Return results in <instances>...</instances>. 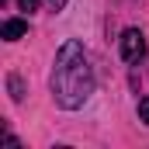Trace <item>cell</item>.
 Instances as JSON below:
<instances>
[{"mask_svg": "<svg viewBox=\"0 0 149 149\" xmlns=\"http://www.w3.org/2000/svg\"><path fill=\"white\" fill-rule=\"evenodd\" d=\"M118 45H121V59H125V63H139V59L146 56V35H142L139 28H125Z\"/></svg>", "mask_w": 149, "mask_h": 149, "instance_id": "obj_2", "label": "cell"}, {"mask_svg": "<svg viewBox=\"0 0 149 149\" xmlns=\"http://www.w3.org/2000/svg\"><path fill=\"white\" fill-rule=\"evenodd\" d=\"M94 87H97V80H94V66H90L87 49L76 38L63 42L56 52V63H52V76H49L52 101L63 111H80L90 101Z\"/></svg>", "mask_w": 149, "mask_h": 149, "instance_id": "obj_1", "label": "cell"}, {"mask_svg": "<svg viewBox=\"0 0 149 149\" xmlns=\"http://www.w3.org/2000/svg\"><path fill=\"white\" fill-rule=\"evenodd\" d=\"M28 35V21L24 17H7L3 24H0V38L3 42H17V38Z\"/></svg>", "mask_w": 149, "mask_h": 149, "instance_id": "obj_3", "label": "cell"}, {"mask_svg": "<svg viewBox=\"0 0 149 149\" xmlns=\"http://www.w3.org/2000/svg\"><path fill=\"white\" fill-rule=\"evenodd\" d=\"M17 7L31 14V10H38V7H42V0H17Z\"/></svg>", "mask_w": 149, "mask_h": 149, "instance_id": "obj_6", "label": "cell"}, {"mask_svg": "<svg viewBox=\"0 0 149 149\" xmlns=\"http://www.w3.org/2000/svg\"><path fill=\"white\" fill-rule=\"evenodd\" d=\"M7 87H10V97H14V101H24V87H21V76H7Z\"/></svg>", "mask_w": 149, "mask_h": 149, "instance_id": "obj_4", "label": "cell"}, {"mask_svg": "<svg viewBox=\"0 0 149 149\" xmlns=\"http://www.w3.org/2000/svg\"><path fill=\"white\" fill-rule=\"evenodd\" d=\"M66 3H70V0H49V7H52V10H56V14H59V10H63V7H66Z\"/></svg>", "mask_w": 149, "mask_h": 149, "instance_id": "obj_7", "label": "cell"}, {"mask_svg": "<svg viewBox=\"0 0 149 149\" xmlns=\"http://www.w3.org/2000/svg\"><path fill=\"white\" fill-rule=\"evenodd\" d=\"M139 121H146V125H149V94L139 101Z\"/></svg>", "mask_w": 149, "mask_h": 149, "instance_id": "obj_5", "label": "cell"}]
</instances>
